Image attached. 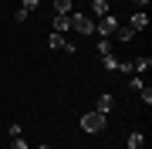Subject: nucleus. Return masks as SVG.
<instances>
[{"instance_id":"nucleus-1","label":"nucleus","mask_w":152,"mask_h":149,"mask_svg":"<svg viewBox=\"0 0 152 149\" xmlns=\"http://www.w3.org/2000/svg\"><path fill=\"white\" fill-rule=\"evenodd\" d=\"M81 129H85V132L88 136H98V132H105V115H102V112H85V115H81Z\"/></svg>"},{"instance_id":"nucleus-2","label":"nucleus","mask_w":152,"mask_h":149,"mask_svg":"<svg viewBox=\"0 0 152 149\" xmlns=\"http://www.w3.org/2000/svg\"><path fill=\"white\" fill-rule=\"evenodd\" d=\"M118 17H112V14H105V17H98L95 21V31L102 34V37H115V31H118Z\"/></svg>"},{"instance_id":"nucleus-3","label":"nucleus","mask_w":152,"mask_h":149,"mask_svg":"<svg viewBox=\"0 0 152 149\" xmlns=\"http://www.w3.org/2000/svg\"><path fill=\"white\" fill-rule=\"evenodd\" d=\"M71 27H75L78 34H88L91 37V31H95V21L88 14H71Z\"/></svg>"},{"instance_id":"nucleus-4","label":"nucleus","mask_w":152,"mask_h":149,"mask_svg":"<svg viewBox=\"0 0 152 149\" xmlns=\"http://www.w3.org/2000/svg\"><path fill=\"white\" fill-rule=\"evenodd\" d=\"M125 27H132L135 34H139V31H145V27H149V17H145V10H135V14L129 17V24H125Z\"/></svg>"},{"instance_id":"nucleus-5","label":"nucleus","mask_w":152,"mask_h":149,"mask_svg":"<svg viewBox=\"0 0 152 149\" xmlns=\"http://www.w3.org/2000/svg\"><path fill=\"white\" fill-rule=\"evenodd\" d=\"M115 109V95H98V102H95V112H102V115H108V112Z\"/></svg>"},{"instance_id":"nucleus-6","label":"nucleus","mask_w":152,"mask_h":149,"mask_svg":"<svg viewBox=\"0 0 152 149\" xmlns=\"http://www.w3.org/2000/svg\"><path fill=\"white\" fill-rule=\"evenodd\" d=\"M51 27H54V34H68L71 31V14H54V21H51Z\"/></svg>"},{"instance_id":"nucleus-7","label":"nucleus","mask_w":152,"mask_h":149,"mask_svg":"<svg viewBox=\"0 0 152 149\" xmlns=\"http://www.w3.org/2000/svg\"><path fill=\"white\" fill-rule=\"evenodd\" d=\"M51 7H54V14H75V0H51Z\"/></svg>"},{"instance_id":"nucleus-8","label":"nucleus","mask_w":152,"mask_h":149,"mask_svg":"<svg viewBox=\"0 0 152 149\" xmlns=\"http://www.w3.org/2000/svg\"><path fill=\"white\" fill-rule=\"evenodd\" d=\"M149 68H152V58H145V54H139L135 61H132V71H139V75H145Z\"/></svg>"},{"instance_id":"nucleus-9","label":"nucleus","mask_w":152,"mask_h":149,"mask_svg":"<svg viewBox=\"0 0 152 149\" xmlns=\"http://www.w3.org/2000/svg\"><path fill=\"white\" fill-rule=\"evenodd\" d=\"M115 37H118L122 44H129V41L135 37V31H132V27H125V24H118V31H115Z\"/></svg>"},{"instance_id":"nucleus-10","label":"nucleus","mask_w":152,"mask_h":149,"mask_svg":"<svg viewBox=\"0 0 152 149\" xmlns=\"http://www.w3.org/2000/svg\"><path fill=\"white\" fill-rule=\"evenodd\" d=\"M142 146H145V132H139V129H135V132L129 136V149H142Z\"/></svg>"},{"instance_id":"nucleus-11","label":"nucleus","mask_w":152,"mask_h":149,"mask_svg":"<svg viewBox=\"0 0 152 149\" xmlns=\"http://www.w3.org/2000/svg\"><path fill=\"white\" fill-rule=\"evenodd\" d=\"M91 14L95 17H105V14H108V0H91Z\"/></svg>"},{"instance_id":"nucleus-12","label":"nucleus","mask_w":152,"mask_h":149,"mask_svg":"<svg viewBox=\"0 0 152 149\" xmlns=\"http://www.w3.org/2000/svg\"><path fill=\"white\" fill-rule=\"evenodd\" d=\"M102 65H105V71H118V58H115V54H105Z\"/></svg>"},{"instance_id":"nucleus-13","label":"nucleus","mask_w":152,"mask_h":149,"mask_svg":"<svg viewBox=\"0 0 152 149\" xmlns=\"http://www.w3.org/2000/svg\"><path fill=\"white\" fill-rule=\"evenodd\" d=\"M95 51H98L102 58H105V54H112V37H102V41H98V48H95Z\"/></svg>"},{"instance_id":"nucleus-14","label":"nucleus","mask_w":152,"mask_h":149,"mask_svg":"<svg viewBox=\"0 0 152 149\" xmlns=\"http://www.w3.org/2000/svg\"><path fill=\"white\" fill-rule=\"evenodd\" d=\"M37 7H41V0H20V10L24 14H34Z\"/></svg>"},{"instance_id":"nucleus-15","label":"nucleus","mask_w":152,"mask_h":149,"mask_svg":"<svg viewBox=\"0 0 152 149\" xmlns=\"http://www.w3.org/2000/svg\"><path fill=\"white\" fill-rule=\"evenodd\" d=\"M139 95H142V102H145V105H152V88H149V85H142Z\"/></svg>"},{"instance_id":"nucleus-16","label":"nucleus","mask_w":152,"mask_h":149,"mask_svg":"<svg viewBox=\"0 0 152 149\" xmlns=\"http://www.w3.org/2000/svg\"><path fill=\"white\" fill-rule=\"evenodd\" d=\"M129 92H142V78H132V81H129Z\"/></svg>"},{"instance_id":"nucleus-17","label":"nucleus","mask_w":152,"mask_h":149,"mask_svg":"<svg viewBox=\"0 0 152 149\" xmlns=\"http://www.w3.org/2000/svg\"><path fill=\"white\" fill-rule=\"evenodd\" d=\"M14 149H27V142H24V136H17V139H14Z\"/></svg>"},{"instance_id":"nucleus-18","label":"nucleus","mask_w":152,"mask_h":149,"mask_svg":"<svg viewBox=\"0 0 152 149\" xmlns=\"http://www.w3.org/2000/svg\"><path fill=\"white\" fill-rule=\"evenodd\" d=\"M132 4H135V10H145V4H149V0H132Z\"/></svg>"},{"instance_id":"nucleus-19","label":"nucleus","mask_w":152,"mask_h":149,"mask_svg":"<svg viewBox=\"0 0 152 149\" xmlns=\"http://www.w3.org/2000/svg\"><path fill=\"white\" fill-rule=\"evenodd\" d=\"M37 149H51V146H37Z\"/></svg>"},{"instance_id":"nucleus-20","label":"nucleus","mask_w":152,"mask_h":149,"mask_svg":"<svg viewBox=\"0 0 152 149\" xmlns=\"http://www.w3.org/2000/svg\"><path fill=\"white\" fill-rule=\"evenodd\" d=\"M108 4H112V0H108Z\"/></svg>"}]
</instances>
